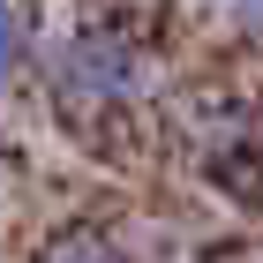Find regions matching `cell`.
<instances>
[{"instance_id":"cell-1","label":"cell","mask_w":263,"mask_h":263,"mask_svg":"<svg viewBox=\"0 0 263 263\" xmlns=\"http://www.w3.org/2000/svg\"><path fill=\"white\" fill-rule=\"evenodd\" d=\"M151 53H143L128 30H76V38L53 45V61H45V83H53V98L68 113H128V105L151 98Z\"/></svg>"},{"instance_id":"cell-2","label":"cell","mask_w":263,"mask_h":263,"mask_svg":"<svg viewBox=\"0 0 263 263\" xmlns=\"http://www.w3.org/2000/svg\"><path fill=\"white\" fill-rule=\"evenodd\" d=\"M196 165L211 188H226L241 203H263V105H248V98L211 105L196 121Z\"/></svg>"},{"instance_id":"cell-3","label":"cell","mask_w":263,"mask_h":263,"mask_svg":"<svg viewBox=\"0 0 263 263\" xmlns=\"http://www.w3.org/2000/svg\"><path fill=\"white\" fill-rule=\"evenodd\" d=\"M38 263H128V248L113 241V233H61Z\"/></svg>"},{"instance_id":"cell-4","label":"cell","mask_w":263,"mask_h":263,"mask_svg":"<svg viewBox=\"0 0 263 263\" xmlns=\"http://www.w3.org/2000/svg\"><path fill=\"white\" fill-rule=\"evenodd\" d=\"M30 68V15L15 0H0V83H15Z\"/></svg>"},{"instance_id":"cell-5","label":"cell","mask_w":263,"mask_h":263,"mask_svg":"<svg viewBox=\"0 0 263 263\" xmlns=\"http://www.w3.org/2000/svg\"><path fill=\"white\" fill-rule=\"evenodd\" d=\"M226 8H233V23H241V30H256V38H263V0H226Z\"/></svg>"}]
</instances>
